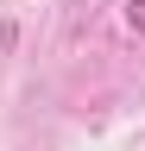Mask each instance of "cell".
Segmentation results:
<instances>
[{
    "mask_svg": "<svg viewBox=\"0 0 145 151\" xmlns=\"http://www.w3.org/2000/svg\"><path fill=\"white\" fill-rule=\"evenodd\" d=\"M126 19H133V25L145 32V0H126Z\"/></svg>",
    "mask_w": 145,
    "mask_h": 151,
    "instance_id": "6da1fadb",
    "label": "cell"
}]
</instances>
